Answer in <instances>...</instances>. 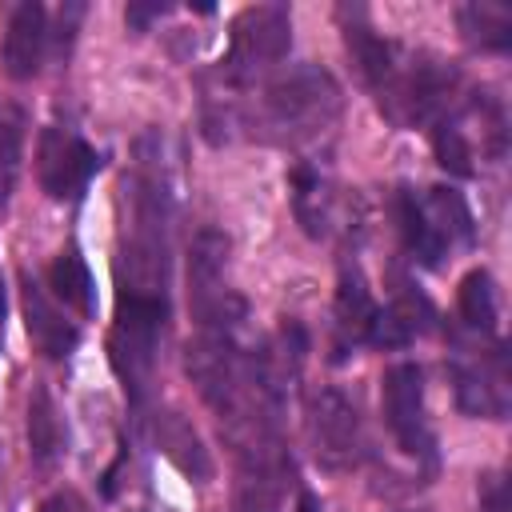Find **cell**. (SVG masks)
Instances as JSON below:
<instances>
[{
	"label": "cell",
	"instance_id": "10",
	"mask_svg": "<svg viewBox=\"0 0 512 512\" xmlns=\"http://www.w3.org/2000/svg\"><path fill=\"white\" fill-rule=\"evenodd\" d=\"M100 168V152L68 120H52L36 144V176L52 200H80Z\"/></svg>",
	"mask_w": 512,
	"mask_h": 512
},
{
	"label": "cell",
	"instance_id": "20",
	"mask_svg": "<svg viewBox=\"0 0 512 512\" xmlns=\"http://www.w3.org/2000/svg\"><path fill=\"white\" fill-rule=\"evenodd\" d=\"M48 280H52L56 300H64V308H76L80 316H96V280L76 244L60 248V256L48 268Z\"/></svg>",
	"mask_w": 512,
	"mask_h": 512
},
{
	"label": "cell",
	"instance_id": "14",
	"mask_svg": "<svg viewBox=\"0 0 512 512\" xmlns=\"http://www.w3.org/2000/svg\"><path fill=\"white\" fill-rule=\"evenodd\" d=\"M292 208L296 220L304 224V232L312 240H324L336 224V188L328 180V172L320 164H296L292 172Z\"/></svg>",
	"mask_w": 512,
	"mask_h": 512
},
{
	"label": "cell",
	"instance_id": "3",
	"mask_svg": "<svg viewBox=\"0 0 512 512\" xmlns=\"http://www.w3.org/2000/svg\"><path fill=\"white\" fill-rule=\"evenodd\" d=\"M396 220L400 240L408 256L424 268H440L452 252L468 248L476 236L472 212L456 188L432 184V188H400L396 196Z\"/></svg>",
	"mask_w": 512,
	"mask_h": 512
},
{
	"label": "cell",
	"instance_id": "5",
	"mask_svg": "<svg viewBox=\"0 0 512 512\" xmlns=\"http://www.w3.org/2000/svg\"><path fill=\"white\" fill-rule=\"evenodd\" d=\"M448 376L460 412L476 420H504L512 408L508 384V348L500 336H468L456 332V348L448 356Z\"/></svg>",
	"mask_w": 512,
	"mask_h": 512
},
{
	"label": "cell",
	"instance_id": "17",
	"mask_svg": "<svg viewBox=\"0 0 512 512\" xmlns=\"http://www.w3.org/2000/svg\"><path fill=\"white\" fill-rule=\"evenodd\" d=\"M460 36L480 52H508L512 48V8L500 0H468L456 8Z\"/></svg>",
	"mask_w": 512,
	"mask_h": 512
},
{
	"label": "cell",
	"instance_id": "21",
	"mask_svg": "<svg viewBox=\"0 0 512 512\" xmlns=\"http://www.w3.org/2000/svg\"><path fill=\"white\" fill-rule=\"evenodd\" d=\"M20 160H24V108L0 96V212L16 192Z\"/></svg>",
	"mask_w": 512,
	"mask_h": 512
},
{
	"label": "cell",
	"instance_id": "25",
	"mask_svg": "<svg viewBox=\"0 0 512 512\" xmlns=\"http://www.w3.org/2000/svg\"><path fill=\"white\" fill-rule=\"evenodd\" d=\"M4 308H8V296H4V276H0V320H4Z\"/></svg>",
	"mask_w": 512,
	"mask_h": 512
},
{
	"label": "cell",
	"instance_id": "9",
	"mask_svg": "<svg viewBox=\"0 0 512 512\" xmlns=\"http://www.w3.org/2000/svg\"><path fill=\"white\" fill-rule=\"evenodd\" d=\"M384 420L404 456L416 464H436V436L424 408V372L412 360H400L384 372Z\"/></svg>",
	"mask_w": 512,
	"mask_h": 512
},
{
	"label": "cell",
	"instance_id": "19",
	"mask_svg": "<svg viewBox=\"0 0 512 512\" xmlns=\"http://www.w3.org/2000/svg\"><path fill=\"white\" fill-rule=\"evenodd\" d=\"M456 316H460V332H468V336H496L500 300H496V280L484 268H472L460 280Z\"/></svg>",
	"mask_w": 512,
	"mask_h": 512
},
{
	"label": "cell",
	"instance_id": "8",
	"mask_svg": "<svg viewBox=\"0 0 512 512\" xmlns=\"http://www.w3.org/2000/svg\"><path fill=\"white\" fill-rule=\"evenodd\" d=\"M304 432H308L312 460L324 472H352L368 460V428H364L360 404L344 388L324 384L308 396Z\"/></svg>",
	"mask_w": 512,
	"mask_h": 512
},
{
	"label": "cell",
	"instance_id": "12",
	"mask_svg": "<svg viewBox=\"0 0 512 512\" xmlns=\"http://www.w3.org/2000/svg\"><path fill=\"white\" fill-rule=\"evenodd\" d=\"M376 308L380 304L372 300L360 264L344 260L340 264V280H336V304H332V348H336V360H344L348 352L368 344L372 324H376Z\"/></svg>",
	"mask_w": 512,
	"mask_h": 512
},
{
	"label": "cell",
	"instance_id": "16",
	"mask_svg": "<svg viewBox=\"0 0 512 512\" xmlns=\"http://www.w3.org/2000/svg\"><path fill=\"white\" fill-rule=\"evenodd\" d=\"M148 432L152 444L188 476V480H208L212 476V460L196 436V428L180 416V412H152L148 416Z\"/></svg>",
	"mask_w": 512,
	"mask_h": 512
},
{
	"label": "cell",
	"instance_id": "1",
	"mask_svg": "<svg viewBox=\"0 0 512 512\" xmlns=\"http://www.w3.org/2000/svg\"><path fill=\"white\" fill-rule=\"evenodd\" d=\"M136 164L120 180V244H116V288L136 300H164L172 288V188L164 156H148L136 144Z\"/></svg>",
	"mask_w": 512,
	"mask_h": 512
},
{
	"label": "cell",
	"instance_id": "6",
	"mask_svg": "<svg viewBox=\"0 0 512 512\" xmlns=\"http://www.w3.org/2000/svg\"><path fill=\"white\" fill-rule=\"evenodd\" d=\"M228 236L216 228H200L188 248V308L196 328H228L240 332L248 320L244 296L228 284Z\"/></svg>",
	"mask_w": 512,
	"mask_h": 512
},
{
	"label": "cell",
	"instance_id": "11",
	"mask_svg": "<svg viewBox=\"0 0 512 512\" xmlns=\"http://www.w3.org/2000/svg\"><path fill=\"white\" fill-rule=\"evenodd\" d=\"M48 56H56V32L48 28V8L36 0L16 4L4 28V72L12 80H32L44 72Z\"/></svg>",
	"mask_w": 512,
	"mask_h": 512
},
{
	"label": "cell",
	"instance_id": "22",
	"mask_svg": "<svg viewBox=\"0 0 512 512\" xmlns=\"http://www.w3.org/2000/svg\"><path fill=\"white\" fill-rule=\"evenodd\" d=\"M476 512H508V484L500 472H484L476 488Z\"/></svg>",
	"mask_w": 512,
	"mask_h": 512
},
{
	"label": "cell",
	"instance_id": "18",
	"mask_svg": "<svg viewBox=\"0 0 512 512\" xmlns=\"http://www.w3.org/2000/svg\"><path fill=\"white\" fill-rule=\"evenodd\" d=\"M28 456L36 468H52L64 456V424L44 384H32L28 392Z\"/></svg>",
	"mask_w": 512,
	"mask_h": 512
},
{
	"label": "cell",
	"instance_id": "2",
	"mask_svg": "<svg viewBox=\"0 0 512 512\" xmlns=\"http://www.w3.org/2000/svg\"><path fill=\"white\" fill-rule=\"evenodd\" d=\"M340 108L344 96L328 68L292 64V68H276L240 100L236 128H248V136L264 144L308 148L336 128Z\"/></svg>",
	"mask_w": 512,
	"mask_h": 512
},
{
	"label": "cell",
	"instance_id": "4",
	"mask_svg": "<svg viewBox=\"0 0 512 512\" xmlns=\"http://www.w3.org/2000/svg\"><path fill=\"white\" fill-rule=\"evenodd\" d=\"M164 328H168V304L164 300L116 296V320L108 332V360H112V372L120 376L132 408H144V400L152 392Z\"/></svg>",
	"mask_w": 512,
	"mask_h": 512
},
{
	"label": "cell",
	"instance_id": "7",
	"mask_svg": "<svg viewBox=\"0 0 512 512\" xmlns=\"http://www.w3.org/2000/svg\"><path fill=\"white\" fill-rule=\"evenodd\" d=\"M232 512H284L292 492V456L280 428L252 432L232 444Z\"/></svg>",
	"mask_w": 512,
	"mask_h": 512
},
{
	"label": "cell",
	"instance_id": "13",
	"mask_svg": "<svg viewBox=\"0 0 512 512\" xmlns=\"http://www.w3.org/2000/svg\"><path fill=\"white\" fill-rule=\"evenodd\" d=\"M24 328L48 360H68L80 344L76 320H68V312L44 292V284L32 272H24Z\"/></svg>",
	"mask_w": 512,
	"mask_h": 512
},
{
	"label": "cell",
	"instance_id": "23",
	"mask_svg": "<svg viewBox=\"0 0 512 512\" xmlns=\"http://www.w3.org/2000/svg\"><path fill=\"white\" fill-rule=\"evenodd\" d=\"M40 512H92V504H88L80 492L60 488V492H52V496L40 504Z\"/></svg>",
	"mask_w": 512,
	"mask_h": 512
},
{
	"label": "cell",
	"instance_id": "24",
	"mask_svg": "<svg viewBox=\"0 0 512 512\" xmlns=\"http://www.w3.org/2000/svg\"><path fill=\"white\" fill-rule=\"evenodd\" d=\"M164 12H168V4H148V8H144V4H128L124 20H128V24L136 28V32H144V28H148L152 20H160Z\"/></svg>",
	"mask_w": 512,
	"mask_h": 512
},
{
	"label": "cell",
	"instance_id": "15",
	"mask_svg": "<svg viewBox=\"0 0 512 512\" xmlns=\"http://www.w3.org/2000/svg\"><path fill=\"white\" fill-rule=\"evenodd\" d=\"M432 320H436V312H432V304L420 292H412V288L396 292L392 304L376 308V324H372L368 344L372 348H404L416 336H424L432 328Z\"/></svg>",
	"mask_w": 512,
	"mask_h": 512
}]
</instances>
